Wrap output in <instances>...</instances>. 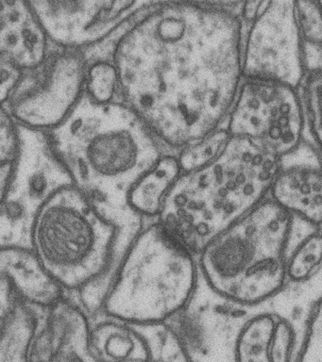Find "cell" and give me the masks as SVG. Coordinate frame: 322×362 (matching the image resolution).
<instances>
[{
	"mask_svg": "<svg viewBox=\"0 0 322 362\" xmlns=\"http://www.w3.org/2000/svg\"><path fill=\"white\" fill-rule=\"evenodd\" d=\"M234 6L149 2L115 45L120 100L163 148L179 153L230 115L243 81L244 47Z\"/></svg>",
	"mask_w": 322,
	"mask_h": 362,
	"instance_id": "6da1fadb",
	"label": "cell"
},
{
	"mask_svg": "<svg viewBox=\"0 0 322 362\" xmlns=\"http://www.w3.org/2000/svg\"><path fill=\"white\" fill-rule=\"evenodd\" d=\"M73 184L106 216L129 225L132 184L165 152L123 102L98 103L86 93L69 116L46 132Z\"/></svg>",
	"mask_w": 322,
	"mask_h": 362,
	"instance_id": "7a4b0ae2",
	"label": "cell"
},
{
	"mask_svg": "<svg viewBox=\"0 0 322 362\" xmlns=\"http://www.w3.org/2000/svg\"><path fill=\"white\" fill-rule=\"evenodd\" d=\"M127 226L106 216L74 184L56 192L33 223L30 248L91 319L127 245Z\"/></svg>",
	"mask_w": 322,
	"mask_h": 362,
	"instance_id": "3957f363",
	"label": "cell"
},
{
	"mask_svg": "<svg viewBox=\"0 0 322 362\" xmlns=\"http://www.w3.org/2000/svg\"><path fill=\"white\" fill-rule=\"evenodd\" d=\"M277 167L278 158L231 136L213 160L180 175L158 220L197 255L267 199Z\"/></svg>",
	"mask_w": 322,
	"mask_h": 362,
	"instance_id": "277c9868",
	"label": "cell"
},
{
	"mask_svg": "<svg viewBox=\"0 0 322 362\" xmlns=\"http://www.w3.org/2000/svg\"><path fill=\"white\" fill-rule=\"evenodd\" d=\"M199 276L197 254L152 221L127 243L98 314L139 328L162 325L185 310Z\"/></svg>",
	"mask_w": 322,
	"mask_h": 362,
	"instance_id": "5b68a950",
	"label": "cell"
},
{
	"mask_svg": "<svg viewBox=\"0 0 322 362\" xmlns=\"http://www.w3.org/2000/svg\"><path fill=\"white\" fill-rule=\"evenodd\" d=\"M295 221L268 197L203 246L197 255L200 276L234 304L267 301L287 285Z\"/></svg>",
	"mask_w": 322,
	"mask_h": 362,
	"instance_id": "8992f818",
	"label": "cell"
},
{
	"mask_svg": "<svg viewBox=\"0 0 322 362\" xmlns=\"http://www.w3.org/2000/svg\"><path fill=\"white\" fill-rule=\"evenodd\" d=\"M18 129V163L0 201V247H30V231L45 204L73 184L47 133L19 124Z\"/></svg>",
	"mask_w": 322,
	"mask_h": 362,
	"instance_id": "52a82bcc",
	"label": "cell"
},
{
	"mask_svg": "<svg viewBox=\"0 0 322 362\" xmlns=\"http://www.w3.org/2000/svg\"><path fill=\"white\" fill-rule=\"evenodd\" d=\"M86 68L83 50L50 45L41 62L23 70L4 107L19 126L49 132L84 95Z\"/></svg>",
	"mask_w": 322,
	"mask_h": 362,
	"instance_id": "ba28073f",
	"label": "cell"
},
{
	"mask_svg": "<svg viewBox=\"0 0 322 362\" xmlns=\"http://www.w3.org/2000/svg\"><path fill=\"white\" fill-rule=\"evenodd\" d=\"M227 129L279 158L304 138V116L296 89L278 82L243 78Z\"/></svg>",
	"mask_w": 322,
	"mask_h": 362,
	"instance_id": "9c48e42d",
	"label": "cell"
},
{
	"mask_svg": "<svg viewBox=\"0 0 322 362\" xmlns=\"http://www.w3.org/2000/svg\"><path fill=\"white\" fill-rule=\"evenodd\" d=\"M243 47V78L278 82L298 90L306 75L295 2H262Z\"/></svg>",
	"mask_w": 322,
	"mask_h": 362,
	"instance_id": "30bf717a",
	"label": "cell"
},
{
	"mask_svg": "<svg viewBox=\"0 0 322 362\" xmlns=\"http://www.w3.org/2000/svg\"><path fill=\"white\" fill-rule=\"evenodd\" d=\"M50 44L84 50L107 38L149 2L29 1Z\"/></svg>",
	"mask_w": 322,
	"mask_h": 362,
	"instance_id": "8fae6325",
	"label": "cell"
},
{
	"mask_svg": "<svg viewBox=\"0 0 322 362\" xmlns=\"http://www.w3.org/2000/svg\"><path fill=\"white\" fill-rule=\"evenodd\" d=\"M35 310L26 362H98L90 348L91 318L74 297L64 296L46 310Z\"/></svg>",
	"mask_w": 322,
	"mask_h": 362,
	"instance_id": "7c38bea8",
	"label": "cell"
},
{
	"mask_svg": "<svg viewBox=\"0 0 322 362\" xmlns=\"http://www.w3.org/2000/svg\"><path fill=\"white\" fill-rule=\"evenodd\" d=\"M268 198L296 220L321 228V171L319 150L302 140L278 158Z\"/></svg>",
	"mask_w": 322,
	"mask_h": 362,
	"instance_id": "4fadbf2b",
	"label": "cell"
},
{
	"mask_svg": "<svg viewBox=\"0 0 322 362\" xmlns=\"http://www.w3.org/2000/svg\"><path fill=\"white\" fill-rule=\"evenodd\" d=\"M296 333L289 321L273 313L251 316L240 327L234 362H296Z\"/></svg>",
	"mask_w": 322,
	"mask_h": 362,
	"instance_id": "5bb4252c",
	"label": "cell"
},
{
	"mask_svg": "<svg viewBox=\"0 0 322 362\" xmlns=\"http://www.w3.org/2000/svg\"><path fill=\"white\" fill-rule=\"evenodd\" d=\"M0 276L12 286L19 303L33 310H46L67 296L30 247H0Z\"/></svg>",
	"mask_w": 322,
	"mask_h": 362,
	"instance_id": "9a60e30c",
	"label": "cell"
},
{
	"mask_svg": "<svg viewBox=\"0 0 322 362\" xmlns=\"http://www.w3.org/2000/svg\"><path fill=\"white\" fill-rule=\"evenodd\" d=\"M50 45L29 1H0V55L29 69L42 62Z\"/></svg>",
	"mask_w": 322,
	"mask_h": 362,
	"instance_id": "2e32d148",
	"label": "cell"
},
{
	"mask_svg": "<svg viewBox=\"0 0 322 362\" xmlns=\"http://www.w3.org/2000/svg\"><path fill=\"white\" fill-rule=\"evenodd\" d=\"M89 342L98 362H146L154 358L138 327L101 314L91 319Z\"/></svg>",
	"mask_w": 322,
	"mask_h": 362,
	"instance_id": "e0dca14e",
	"label": "cell"
},
{
	"mask_svg": "<svg viewBox=\"0 0 322 362\" xmlns=\"http://www.w3.org/2000/svg\"><path fill=\"white\" fill-rule=\"evenodd\" d=\"M182 174L177 156L163 154L130 188L127 206L137 218L158 220L163 201Z\"/></svg>",
	"mask_w": 322,
	"mask_h": 362,
	"instance_id": "ac0fdd59",
	"label": "cell"
},
{
	"mask_svg": "<svg viewBox=\"0 0 322 362\" xmlns=\"http://www.w3.org/2000/svg\"><path fill=\"white\" fill-rule=\"evenodd\" d=\"M297 24L306 74L321 71V3L295 2Z\"/></svg>",
	"mask_w": 322,
	"mask_h": 362,
	"instance_id": "d6986e66",
	"label": "cell"
},
{
	"mask_svg": "<svg viewBox=\"0 0 322 362\" xmlns=\"http://www.w3.org/2000/svg\"><path fill=\"white\" fill-rule=\"evenodd\" d=\"M321 230L313 228L293 250L288 252L287 282L305 283L319 274L321 267Z\"/></svg>",
	"mask_w": 322,
	"mask_h": 362,
	"instance_id": "ffe728a7",
	"label": "cell"
},
{
	"mask_svg": "<svg viewBox=\"0 0 322 362\" xmlns=\"http://www.w3.org/2000/svg\"><path fill=\"white\" fill-rule=\"evenodd\" d=\"M301 100L304 130L302 140L319 150L321 146V72L309 73L302 81Z\"/></svg>",
	"mask_w": 322,
	"mask_h": 362,
	"instance_id": "44dd1931",
	"label": "cell"
},
{
	"mask_svg": "<svg viewBox=\"0 0 322 362\" xmlns=\"http://www.w3.org/2000/svg\"><path fill=\"white\" fill-rule=\"evenodd\" d=\"M84 93L98 103L121 101L117 74L111 59L87 62Z\"/></svg>",
	"mask_w": 322,
	"mask_h": 362,
	"instance_id": "7402d4cb",
	"label": "cell"
},
{
	"mask_svg": "<svg viewBox=\"0 0 322 362\" xmlns=\"http://www.w3.org/2000/svg\"><path fill=\"white\" fill-rule=\"evenodd\" d=\"M19 149L18 124L7 110L0 106V201L18 163Z\"/></svg>",
	"mask_w": 322,
	"mask_h": 362,
	"instance_id": "603a6c76",
	"label": "cell"
},
{
	"mask_svg": "<svg viewBox=\"0 0 322 362\" xmlns=\"http://www.w3.org/2000/svg\"><path fill=\"white\" fill-rule=\"evenodd\" d=\"M230 137L227 127L222 126L202 141L180 150L177 158L182 173L193 171L210 163L219 154Z\"/></svg>",
	"mask_w": 322,
	"mask_h": 362,
	"instance_id": "cb8c5ba5",
	"label": "cell"
},
{
	"mask_svg": "<svg viewBox=\"0 0 322 362\" xmlns=\"http://www.w3.org/2000/svg\"><path fill=\"white\" fill-rule=\"evenodd\" d=\"M321 304H314L308 319L304 344L297 362H321Z\"/></svg>",
	"mask_w": 322,
	"mask_h": 362,
	"instance_id": "d4e9b609",
	"label": "cell"
},
{
	"mask_svg": "<svg viewBox=\"0 0 322 362\" xmlns=\"http://www.w3.org/2000/svg\"><path fill=\"white\" fill-rule=\"evenodd\" d=\"M23 69L10 59L0 55V106L5 103L12 95L21 78Z\"/></svg>",
	"mask_w": 322,
	"mask_h": 362,
	"instance_id": "484cf974",
	"label": "cell"
},
{
	"mask_svg": "<svg viewBox=\"0 0 322 362\" xmlns=\"http://www.w3.org/2000/svg\"><path fill=\"white\" fill-rule=\"evenodd\" d=\"M19 301L13 291L12 286L0 276V325L4 324L12 315Z\"/></svg>",
	"mask_w": 322,
	"mask_h": 362,
	"instance_id": "4316f807",
	"label": "cell"
},
{
	"mask_svg": "<svg viewBox=\"0 0 322 362\" xmlns=\"http://www.w3.org/2000/svg\"><path fill=\"white\" fill-rule=\"evenodd\" d=\"M146 362H186V359L185 355H180L179 350H178L177 355H172V358H168V361H165L163 358L157 359L152 358L151 361Z\"/></svg>",
	"mask_w": 322,
	"mask_h": 362,
	"instance_id": "83f0119b",
	"label": "cell"
}]
</instances>
